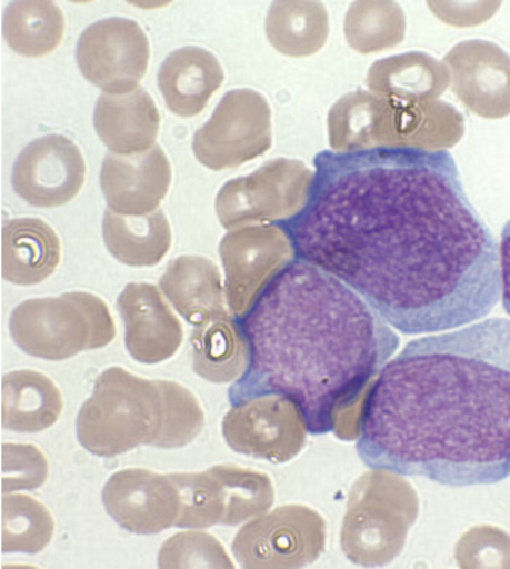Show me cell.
Segmentation results:
<instances>
[{"label": "cell", "instance_id": "cell-7", "mask_svg": "<svg viewBox=\"0 0 510 569\" xmlns=\"http://www.w3.org/2000/svg\"><path fill=\"white\" fill-rule=\"evenodd\" d=\"M269 144V109L263 98L251 91H232L196 132L193 152L200 164L219 171L252 160Z\"/></svg>", "mask_w": 510, "mask_h": 569}, {"label": "cell", "instance_id": "cell-6", "mask_svg": "<svg viewBox=\"0 0 510 569\" xmlns=\"http://www.w3.org/2000/svg\"><path fill=\"white\" fill-rule=\"evenodd\" d=\"M151 60V46L138 22L107 18L93 22L79 37L77 62L87 81L109 96L139 88Z\"/></svg>", "mask_w": 510, "mask_h": 569}, {"label": "cell", "instance_id": "cell-14", "mask_svg": "<svg viewBox=\"0 0 510 569\" xmlns=\"http://www.w3.org/2000/svg\"><path fill=\"white\" fill-rule=\"evenodd\" d=\"M170 160L161 147L134 156L107 153L101 168V190L112 212L148 214L157 211L170 190Z\"/></svg>", "mask_w": 510, "mask_h": 569}, {"label": "cell", "instance_id": "cell-29", "mask_svg": "<svg viewBox=\"0 0 510 569\" xmlns=\"http://www.w3.org/2000/svg\"><path fill=\"white\" fill-rule=\"evenodd\" d=\"M49 461L39 447L2 445V493L32 491L49 479Z\"/></svg>", "mask_w": 510, "mask_h": 569}, {"label": "cell", "instance_id": "cell-1", "mask_svg": "<svg viewBox=\"0 0 510 569\" xmlns=\"http://www.w3.org/2000/svg\"><path fill=\"white\" fill-rule=\"evenodd\" d=\"M301 211L278 221L294 259L333 274L404 335L484 319L499 244L453 157L411 144L322 151Z\"/></svg>", "mask_w": 510, "mask_h": 569}, {"label": "cell", "instance_id": "cell-15", "mask_svg": "<svg viewBox=\"0 0 510 569\" xmlns=\"http://www.w3.org/2000/svg\"><path fill=\"white\" fill-rule=\"evenodd\" d=\"M93 128L102 143L117 156H134L156 147L161 114L143 88L124 96L98 98Z\"/></svg>", "mask_w": 510, "mask_h": 569}, {"label": "cell", "instance_id": "cell-4", "mask_svg": "<svg viewBox=\"0 0 510 569\" xmlns=\"http://www.w3.org/2000/svg\"><path fill=\"white\" fill-rule=\"evenodd\" d=\"M166 418L158 380H147L120 367L98 376L91 398L79 409L77 437L91 455L114 457L157 447Z\"/></svg>", "mask_w": 510, "mask_h": 569}, {"label": "cell", "instance_id": "cell-16", "mask_svg": "<svg viewBox=\"0 0 510 569\" xmlns=\"http://www.w3.org/2000/svg\"><path fill=\"white\" fill-rule=\"evenodd\" d=\"M294 428H306L297 408L270 396L232 405L223 419V437L233 450L280 457L283 438Z\"/></svg>", "mask_w": 510, "mask_h": 569}, {"label": "cell", "instance_id": "cell-27", "mask_svg": "<svg viewBox=\"0 0 510 569\" xmlns=\"http://www.w3.org/2000/svg\"><path fill=\"white\" fill-rule=\"evenodd\" d=\"M163 395L166 418L157 449H181L200 436L204 412L199 400L187 387L174 381L158 380Z\"/></svg>", "mask_w": 510, "mask_h": 569}, {"label": "cell", "instance_id": "cell-25", "mask_svg": "<svg viewBox=\"0 0 510 569\" xmlns=\"http://www.w3.org/2000/svg\"><path fill=\"white\" fill-rule=\"evenodd\" d=\"M53 535L54 520L44 503L22 493L2 496L3 553H40Z\"/></svg>", "mask_w": 510, "mask_h": 569}, {"label": "cell", "instance_id": "cell-24", "mask_svg": "<svg viewBox=\"0 0 510 569\" xmlns=\"http://www.w3.org/2000/svg\"><path fill=\"white\" fill-rule=\"evenodd\" d=\"M2 36L9 48L26 58H43L62 43L64 17L50 0H21L4 9Z\"/></svg>", "mask_w": 510, "mask_h": 569}, {"label": "cell", "instance_id": "cell-13", "mask_svg": "<svg viewBox=\"0 0 510 569\" xmlns=\"http://www.w3.org/2000/svg\"><path fill=\"white\" fill-rule=\"evenodd\" d=\"M117 310L124 321L126 349L134 361L156 366L176 356L184 332L156 284H126Z\"/></svg>", "mask_w": 510, "mask_h": 569}, {"label": "cell", "instance_id": "cell-9", "mask_svg": "<svg viewBox=\"0 0 510 569\" xmlns=\"http://www.w3.org/2000/svg\"><path fill=\"white\" fill-rule=\"evenodd\" d=\"M87 162L81 149L63 134H47L28 144L12 171L16 193L36 208H59L81 191Z\"/></svg>", "mask_w": 510, "mask_h": 569}, {"label": "cell", "instance_id": "cell-19", "mask_svg": "<svg viewBox=\"0 0 510 569\" xmlns=\"http://www.w3.org/2000/svg\"><path fill=\"white\" fill-rule=\"evenodd\" d=\"M159 284L172 307L191 325L224 315L222 278L212 260L180 256L168 264Z\"/></svg>", "mask_w": 510, "mask_h": 569}, {"label": "cell", "instance_id": "cell-17", "mask_svg": "<svg viewBox=\"0 0 510 569\" xmlns=\"http://www.w3.org/2000/svg\"><path fill=\"white\" fill-rule=\"evenodd\" d=\"M62 261V244L43 219L18 218L2 227V278L31 287L53 277Z\"/></svg>", "mask_w": 510, "mask_h": 569}, {"label": "cell", "instance_id": "cell-5", "mask_svg": "<svg viewBox=\"0 0 510 569\" xmlns=\"http://www.w3.org/2000/svg\"><path fill=\"white\" fill-rule=\"evenodd\" d=\"M9 332L27 356L46 361L109 347L117 335L107 302L83 291L21 302L9 319Z\"/></svg>", "mask_w": 510, "mask_h": 569}, {"label": "cell", "instance_id": "cell-18", "mask_svg": "<svg viewBox=\"0 0 510 569\" xmlns=\"http://www.w3.org/2000/svg\"><path fill=\"white\" fill-rule=\"evenodd\" d=\"M221 63L210 51L193 48L172 51L158 73V87L168 109L180 118H194L222 87Z\"/></svg>", "mask_w": 510, "mask_h": 569}, {"label": "cell", "instance_id": "cell-8", "mask_svg": "<svg viewBox=\"0 0 510 569\" xmlns=\"http://www.w3.org/2000/svg\"><path fill=\"white\" fill-rule=\"evenodd\" d=\"M313 172L279 161L247 179L229 181L219 191L217 212L224 228L250 219L282 221L301 211Z\"/></svg>", "mask_w": 510, "mask_h": 569}, {"label": "cell", "instance_id": "cell-2", "mask_svg": "<svg viewBox=\"0 0 510 569\" xmlns=\"http://www.w3.org/2000/svg\"><path fill=\"white\" fill-rule=\"evenodd\" d=\"M358 455L373 470L447 487L510 475V320L413 340L364 399Z\"/></svg>", "mask_w": 510, "mask_h": 569}, {"label": "cell", "instance_id": "cell-20", "mask_svg": "<svg viewBox=\"0 0 510 569\" xmlns=\"http://www.w3.org/2000/svg\"><path fill=\"white\" fill-rule=\"evenodd\" d=\"M63 412V396L49 377L21 370L2 377V427L21 433L43 432Z\"/></svg>", "mask_w": 510, "mask_h": 569}, {"label": "cell", "instance_id": "cell-12", "mask_svg": "<svg viewBox=\"0 0 510 569\" xmlns=\"http://www.w3.org/2000/svg\"><path fill=\"white\" fill-rule=\"evenodd\" d=\"M168 475L180 489V529L236 525L251 510L252 482L242 470L213 466L204 472Z\"/></svg>", "mask_w": 510, "mask_h": 569}, {"label": "cell", "instance_id": "cell-22", "mask_svg": "<svg viewBox=\"0 0 510 569\" xmlns=\"http://www.w3.org/2000/svg\"><path fill=\"white\" fill-rule=\"evenodd\" d=\"M191 362L206 381H237L244 375L248 356L237 320L224 315L196 326L190 338Z\"/></svg>", "mask_w": 510, "mask_h": 569}, {"label": "cell", "instance_id": "cell-30", "mask_svg": "<svg viewBox=\"0 0 510 569\" xmlns=\"http://www.w3.org/2000/svg\"><path fill=\"white\" fill-rule=\"evenodd\" d=\"M500 283H502V305L510 316V219L503 227L499 246Z\"/></svg>", "mask_w": 510, "mask_h": 569}, {"label": "cell", "instance_id": "cell-28", "mask_svg": "<svg viewBox=\"0 0 510 569\" xmlns=\"http://www.w3.org/2000/svg\"><path fill=\"white\" fill-rule=\"evenodd\" d=\"M158 567L232 568L223 546L204 531H181L168 539L159 550Z\"/></svg>", "mask_w": 510, "mask_h": 569}, {"label": "cell", "instance_id": "cell-11", "mask_svg": "<svg viewBox=\"0 0 510 569\" xmlns=\"http://www.w3.org/2000/svg\"><path fill=\"white\" fill-rule=\"evenodd\" d=\"M219 250L227 269L229 306L237 319L246 315L270 278L294 259L289 238L278 226L231 232Z\"/></svg>", "mask_w": 510, "mask_h": 569}, {"label": "cell", "instance_id": "cell-21", "mask_svg": "<svg viewBox=\"0 0 510 569\" xmlns=\"http://www.w3.org/2000/svg\"><path fill=\"white\" fill-rule=\"evenodd\" d=\"M102 237L112 258L132 268L161 263L172 244L170 222L161 211L120 214L109 209L102 221Z\"/></svg>", "mask_w": 510, "mask_h": 569}, {"label": "cell", "instance_id": "cell-10", "mask_svg": "<svg viewBox=\"0 0 510 569\" xmlns=\"http://www.w3.org/2000/svg\"><path fill=\"white\" fill-rule=\"evenodd\" d=\"M102 502L112 520L134 535H158L176 526L181 515L180 489L170 475L123 469L110 476Z\"/></svg>", "mask_w": 510, "mask_h": 569}, {"label": "cell", "instance_id": "cell-23", "mask_svg": "<svg viewBox=\"0 0 510 569\" xmlns=\"http://www.w3.org/2000/svg\"><path fill=\"white\" fill-rule=\"evenodd\" d=\"M462 91L477 113L502 118L510 113V59L489 43L466 46Z\"/></svg>", "mask_w": 510, "mask_h": 569}, {"label": "cell", "instance_id": "cell-3", "mask_svg": "<svg viewBox=\"0 0 510 569\" xmlns=\"http://www.w3.org/2000/svg\"><path fill=\"white\" fill-rule=\"evenodd\" d=\"M236 320L248 363L229 402L278 396L297 408L312 436L336 431L339 415L400 345L352 288L298 259L276 272Z\"/></svg>", "mask_w": 510, "mask_h": 569}, {"label": "cell", "instance_id": "cell-26", "mask_svg": "<svg viewBox=\"0 0 510 569\" xmlns=\"http://www.w3.org/2000/svg\"><path fill=\"white\" fill-rule=\"evenodd\" d=\"M317 3H276L267 32L271 43L287 54H308L320 48L324 18Z\"/></svg>", "mask_w": 510, "mask_h": 569}]
</instances>
